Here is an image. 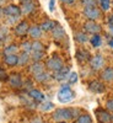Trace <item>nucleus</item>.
<instances>
[{"mask_svg":"<svg viewBox=\"0 0 113 123\" xmlns=\"http://www.w3.org/2000/svg\"><path fill=\"white\" fill-rule=\"evenodd\" d=\"M76 110L73 108H58L53 112V119L57 123H65L76 117Z\"/></svg>","mask_w":113,"mask_h":123,"instance_id":"f257e3e1","label":"nucleus"},{"mask_svg":"<svg viewBox=\"0 0 113 123\" xmlns=\"http://www.w3.org/2000/svg\"><path fill=\"white\" fill-rule=\"evenodd\" d=\"M46 69L48 71H52V73H55L59 69H61L65 64H64V60L63 58H60L59 55H52L49 57L47 60H46Z\"/></svg>","mask_w":113,"mask_h":123,"instance_id":"f03ea898","label":"nucleus"},{"mask_svg":"<svg viewBox=\"0 0 113 123\" xmlns=\"http://www.w3.org/2000/svg\"><path fill=\"white\" fill-rule=\"evenodd\" d=\"M83 15L86 20L97 21V20L102 17V10L98 6H86L83 10Z\"/></svg>","mask_w":113,"mask_h":123,"instance_id":"7ed1b4c3","label":"nucleus"},{"mask_svg":"<svg viewBox=\"0 0 113 123\" xmlns=\"http://www.w3.org/2000/svg\"><path fill=\"white\" fill-rule=\"evenodd\" d=\"M69 85L70 84H63L58 92V100L61 104H68V102H70L74 98V92L71 91Z\"/></svg>","mask_w":113,"mask_h":123,"instance_id":"20e7f679","label":"nucleus"},{"mask_svg":"<svg viewBox=\"0 0 113 123\" xmlns=\"http://www.w3.org/2000/svg\"><path fill=\"white\" fill-rule=\"evenodd\" d=\"M30 24L27 20H20V21L14 26V33L18 38H25L28 35V30H30Z\"/></svg>","mask_w":113,"mask_h":123,"instance_id":"39448f33","label":"nucleus"},{"mask_svg":"<svg viewBox=\"0 0 113 123\" xmlns=\"http://www.w3.org/2000/svg\"><path fill=\"white\" fill-rule=\"evenodd\" d=\"M89 63H90V68L94 71H101L106 67V59L102 54H95L94 57H91Z\"/></svg>","mask_w":113,"mask_h":123,"instance_id":"423d86ee","label":"nucleus"},{"mask_svg":"<svg viewBox=\"0 0 113 123\" xmlns=\"http://www.w3.org/2000/svg\"><path fill=\"white\" fill-rule=\"evenodd\" d=\"M83 27H84V31L89 35L101 33V31H102V26L97 21H91V20H86V22L84 24Z\"/></svg>","mask_w":113,"mask_h":123,"instance_id":"0eeeda50","label":"nucleus"},{"mask_svg":"<svg viewBox=\"0 0 113 123\" xmlns=\"http://www.w3.org/2000/svg\"><path fill=\"white\" fill-rule=\"evenodd\" d=\"M7 81H9V85L11 86L12 89H21L24 86L22 76H21V74H18V73L10 74L9 78H7Z\"/></svg>","mask_w":113,"mask_h":123,"instance_id":"6e6552de","label":"nucleus"},{"mask_svg":"<svg viewBox=\"0 0 113 123\" xmlns=\"http://www.w3.org/2000/svg\"><path fill=\"white\" fill-rule=\"evenodd\" d=\"M75 58H76L79 64H85V63H87V62H90L91 54L85 48H77L76 52H75Z\"/></svg>","mask_w":113,"mask_h":123,"instance_id":"1a4fd4ad","label":"nucleus"},{"mask_svg":"<svg viewBox=\"0 0 113 123\" xmlns=\"http://www.w3.org/2000/svg\"><path fill=\"white\" fill-rule=\"evenodd\" d=\"M50 33H52V38L55 41V42H61V41L65 39V37H66L64 27L61 25H59V24L52 30V32H50Z\"/></svg>","mask_w":113,"mask_h":123,"instance_id":"9d476101","label":"nucleus"},{"mask_svg":"<svg viewBox=\"0 0 113 123\" xmlns=\"http://www.w3.org/2000/svg\"><path fill=\"white\" fill-rule=\"evenodd\" d=\"M4 12L5 16H21V7L15 4H7L6 6H4Z\"/></svg>","mask_w":113,"mask_h":123,"instance_id":"9b49d317","label":"nucleus"},{"mask_svg":"<svg viewBox=\"0 0 113 123\" xmlns=\"http://www.w3.org/2000/svg\"><path fill=\"white\" fill-rule=\"evenodd\" d=\"M42 35H43V31L39 25H31L30 26V30H28V37L35 41V39H41L42 38Z\"/></svg>","mask_w":113,"mask_h":123,"instance_id":"f8f14e48","label":"nucleus"},{"mask_svg":"<svg viewBox=\"0 0 113 123\" xmlns=\"http://www.w3.org/2000/svg\"><path fill=\"white\" fill-rule=\"evenodd\" d=\"M89 90L92 91V92H95V94H102V92L106 91V86L100 80H92V81H90V84H89Z\"/></svg>","mask_w":113,"mask_h":123,"instance_id":"ddd939ff","label":"nucleus"},{"mask_svg":"<svg viewBox=\"0 0 113 123\" xmlns=\"http://www.w3.org/2000/svg\"><path fill=\"white\" fill-rule=\"evenodd\" d=\"M96 116H97V119L100 123H111L112 122V116L109 115V112L107 110H102V108H98L96 110Z\"/></svg>","mask_w":113,"mask_h":123,"instance_id":"4468645a","label":"nucleus"},{"mask_svg":"<svg viewBox=\"0 0 113 123\" xmlns=\"http://www.w3.org/2000/svg\"><path fill=\"white\" fill-rule=\"evenodd\" d=\"M44 70H46V65L42 63V62H32V64L28 67V71L33 76L39 74V73H42V71H44Z\"/></svg>","mask_w":113,"mask_h":123,"instance_id":"2eb2a0df","label":"nucleus"},{"mask_svg":"<svg viewBox=\"0 0 113 123\" xmlns=\"http://www.w3.org/2000/svg\"><path fill=\"white\" fill-rule=\"evenodd\" d=\"M20 7H21V12H22V15H25V16H30V15H32V14L36 11L37 5L35 4V1H30V3L22 4Z\"/></svg>","mask_w":113,"mask_h":123,"instance_id":"dca6fc26","label":"nucleus"},{"mask_svg":"<svg viewBox=\"0 0 113 123\" xmlns=\"http://www.w3.org/2000/svg\"><path fill=\"white\" fill-rule=\"evenodd\" d=\"M101 79L106 83L113 81V67H105L101 70Z\"/></svg>","mask_w":113,"mask_h":123,"instance_id":"f3484780","label":"nucleus"},{"mask_svg":"<svg viewBox=\"0 0 113 123\" xmlns=\"http://www.w3.org/2000/svg\"><path fill=\"white\" fill-rule=\"evenodd\" d=\"M69 73H70V69H69V67H66V65H64L61 69H59L58 71H55V73H53L54 75V79L57 80V81H63V80H65V79H68V75H69Z\"/></svg>","mask_w":113,"mask_h":123,"instance_id":"a211bd4d","label":"nucleus"},{"mask_svg":"<svg viewBox=\"0 0 113 123\" xmlns=\"http://www.w3.org/2000/svg\"><path fill=\"white\" fill-rule=\"evenodd\" d=\"M74 39L79 44H85L90 41V37H89V33H86L85 31H76L74 35Z\"/></svg>","mask_w":113,"mask_h":123,"instance_id":"6ab92c4d","label":"nucleus"},{"mask_svg":"<svg viewBox=\"0 0 113 123\" xmlns=\"http://www.w3.org/2000/svg\"><path fill=\"white\" fill-rule=\"evenodd\" d=\"M28 95H30V97L32 98L35 102H43V101L46 100L44 94H43L42 91L37 90V89H31V90H28Z\"/></svg>","mask_w":113,"mask_h":123,"instance_id":"aec40b11","label":"nucleus"},{"mask_svg":"<svg viewBox=\"0 0 113 123\" xmlns=\"http://www.w3.org/2000/svg\"><path fill=\"white\" fill-rule=\"evenodd\" d=\"M57 25H58L57 21H54V20H50V18H47V20H44V21L41 22L39 26H41V28H42L43 32H52V30H53Z\"/></svg>","mask_w":113,"mask_h":123,"instance_id":"412c9836","label":"nucleus"},{"mask_svg":"<svg viewBox=\"0 0 113 123\" xmlns=\"http://www.w3.org/2000/svg\"><path fill=\"white\" fill-rule=\"evenodd\" d=\"M18 63V54H9V55H4V64L6 67L14 68L17 67Z\"/></svg>","mask_w":113,"mask_h":123,"instance_id":"4be33fe9","label":"nucleus"},{"mask_svg":"<svg viewBox=\"0 0 113 123\" xmlns=\"http://www.w3.org/2000/svg\"><path fill=\"white\" fill-rule=\"evenodd\" d=\"M20 50V46H17L16 43H10L6 44L3 49V54L4 55H9V54H18Z\"/></svg>","mask_w":113,"mask_h":123,"instance_id":"5701e85b","label":"nucleus"},{"mask_svg":"<svg viewBox=\"0 0 113 123\" xmlns=\"http://www.w3.org/2000/svg\"><path fill=\"white\" fill-rule=\"evenodd\" d=\"M90 44L92 48H100L102 46V36L100 33H96V35H91L90 37Z\"/></svg>","mask_w":113,"mask_h":123,"instance_id":"b1692460","label":"nucleus"},{"mask_svg":"<svg viewBox=\"0 0 113 123\" xmlns=\"http://www.w3.org/2000/svg\"><path fill=\"white\" fill-rule=\"evenodd\" d=\"M30 60H31L30 53H26V52H22L21 50V53L18 54V63H17V65L18 67H26L30 63Z\"/></svg>","mask_w":113,"mask_h":123,"instance_id":"393cba45","label":"nucleus"},{"mask_svg":"<svg viewBox=\"0 0 113 123\" xmlns=\"http://www.w3.org/2000/svg\"><path fill=\"white\" fill-rule=\"evenodd\" d=\"M33 78H35V80L37 81V83H39V84H44V83H47V81L50 79V74H49V71L44 70V71H42V73H39V74L35 75Z\"/></svg>","mask_w":113,"mask_h":123,"instance_id":"a878e982","label":"nucleus"},{"mask_svg":"<svg viewBox=\"0 0 113 123\" xmlns=\"http://www.w3.org/2000/svg\"><path fill=\"white\" fill-rule=\"evenodd\" d=\"M20 49H21L22 52L31 53V52H32V41H30V39L22 41L21 44H20Z\"/></svg>","mask_w":113,"mask_h":123,"instance_id":"bb28decb","label":"nucleus"},{"mask_svg":"<svg viewBox=\"0 0 113 123\" xmlns=\"http://www.w3.org/2000/svg\"><path fill=\"white\" fill-rule=\"evenodd\" d=\"M31 60L32 62H42L44 58V52H38V50H32L30 53Z\"/></svg>","mask_w":113,"mask_h":123,"instance_id":"cd10ccee","label":"nucleus"},{"mask_svg":"<svg viewBox=\"0 0 113 123\" xmlns=\"http://www.w3.org/2000/svg\"><path fill=\"white\" fill-rule=\"evenodd\" d=\"M111 4H112V0H98V5H100V9L102 10V12L109 11Z\"/></svg>","mask_w":113,"mask_h":123,"instance_id":"c85d7f7f","label":"nucleus"},{"mask_svg":"<svg viewBox=\"0 0 113 123\" xmlns=\"http://www.w3.org/2000/svg\"><path fill=\"white\" fill-rule=\"evenodd\" d=\"M44 44L39 39L32 41V50H38V52H44Z\"/></svg>","mask_w":113,"mask_h":123,"instance_id":"c756f323","label":"nucleus"},{"mask_svg":"<svg viewBox=\"0 0 113 123\" xmlns=\"http://www.w3.org/2000/svg\"><path fill=\"white\" fill-rule=\"evenodd\" d=\"M20 17L21 16H5V21L10 26H15L20 21Z\"/></svg>","mask_w":113,"mask_h":123,"instance_id":"7c9ffc66","label":"nucleus"},{"mask_svg":"<svg viewBox=\"0 0 113 123\" xmlns=\"http://www.w3.org/2000/svg\"><path fill=\"white\" fill-rule=\"evenodd\" d=\"M76 123H92V119L89 115H80L76 119Z\"/></svg>","mask_w":113,"mask_h":123,"instance_id":"2f4dec72","label":"nucleus"},{"mask_svg":"<svg viewBox=\"0 0 113 123\" xmlns=\"http://www.w3.org/2000/svg\"><path fill=\"white\" fill-rule=\"evenodd\" d=\"M81 5L86 6H98V0H81Z\"/></svg>","mask_w":113,"mask_h":123,"instance_id":"473e14b6","label":"nucleus"},{"mask_svg":"<svg viewBox=\"0 0 113 123\" xmlns=\"http://www.w3.org/2000/svg\"><path fill=\"white\" fill-rule=\"evenodd\" d=\"M53 104H52V102H49V101H47V102H42V105H41L39 106V108L41 110H42V111H44V112H47V111H50V110H52L53 108Z\"/></svg>","mask_w":113,"mask_h":123,"instance_id":"72a5a7b5","label":"nucleus"},{"mask_svg":"<svg viewBox=\"0 0 113 123\" xmlns=\"http://www.w3.org/2000/svg\"><path fill=\"white\" fill-rule=\"evenodd\" d=\"M6 36H7V30L4 26H0V46L4 43Z\"/></svg>","mask_w":113,"mask_h":123,"instance_id":"f704fd0d","label":"nucleus"},{"mask_svg":"<svg viewBox=\"0 0 113 123\" xmlns=\"http://www.w3.org/2000/svg\"><path fill=\"white\" fill-rule=\"evenodd\" d=\"M77 74L75 73V71H73V73H69L68 75V84H75L77 81Z\"/></svg>","mask_w":113,"mask_h":123,"instance_id":"c9c22d12","label":"nucleus"},{"mask_svg":"<svg viewBox=\"0 0 113 123\" xmlns=\"http://www.w3.org/2000/svg\"><path fill=\"white\" fill-rule=\"evenodd\" d=\"M107 26H108L109 32L113 35V14H109L107 16Z\"/></svg>","mask_w":113,"mask_h":123,"instance_id":"e433bc0d","label":"nucleus"},{"mask_svg":"<svg viewBox=\"0 0 113 123\" xmlns=\"http://www.w3.org/2000/svg\"><path fill=\"white\" fill-rule=\"evenodd\" d=\"M7 78H9L7 73L3 68H0V81H5V80H7Z\"/></svg>","mask_w":113,"mask_h":123,"instance_id":"4c0bfd02","label":"nucleus"},{"mask_svg":"<svg viewBox=\"0 0 113 123\" xmlns=\"http://www.w3.org/2000/svg\"><path fill=\"white\" fill-rule=\"evenodd\" d=\"M106 110L108 112H113V98L107 100V102H106Z\"/></svg>","mask_w":113,"mask_h":123,"instance_id":"58836bf2","label":"nucleus"},{"mask_svg":"<svg viewBox=\"0 0 113 123\" xmlns=\"http://www.w3.org/2000/svg\"><path fill=\"white\" fill-rule=\"evenodd\" d=\"M59 1L65 6H71V5H74L76 3V0H59Z\"/></svg>","mask_w":113,"mask_h":123,"instance_id":"ea45409f","label":"nucleus"},{"mask_svg":"<svg viewBox=\"0 0 113 123\" xmlns=\"http://www.w3.org/2000/svg\"><path fill=\"white\" fill-rule=\"evenodd\" d=\"M48 7H49V11H54L55 9V0H49V4H48Z\"/></svg>","mask_w":113,"mask_h":123,"instance_id":"a19ab883","label":"nucleus"},{"mask_svg":"<svg viewBox=\"0 0 113 123\" xmlns=\"http://www.w3.org/2000/svg\"><path fill=\"white\" fill-rule=\"evenodd\" d=\"M5 17V12H4V6L0 5V20Z\"/></svg>","mask_w":113,"mask_h":123,"instance_id":"79ce46f5","label":"nucleus"},{"mask_svg":"<svg viewBox=\"0 0 113 123\" xmlns=\"http://www.w3.org/2000/svg\"><path fill=\"white\" fill-rule=\"evenodd\" d=\"M31 123H44L42 119H41L39 117H37V118H35V119H32L31 121Z\"/></svg>","mask_w":113,"mask_h":123,"instance_id":"37998d69","label":"nucleus"},{"mask_svg":"<svg viewBox=\"0 0 113 123\" xmlns=\"http://www.w3.org/2000/svg\"><path fill=\"white\" fill-rule=\"evenodd\" d=\"M108 47H109L111 49H113V37L108 39Z\"/></svg>","mask_w":113,"mask_h":123,"instance_id":"c03bdc74","label":"nucleus"},{"mask_svg":"<svg viewBox=\"0 0 113 123\" xmlns=\"http://www.w3.org/2000/svg\"><path fill=\"white\" fill-rule=\"evenodd\" d=\"M30 1H33V0H20V4H26V3H30Z\"/></svg>","mask_w":113,"mask_h":123,"instance_id":"a18cd8bd","label":"nucleus"},{"mask_svg":"<svg viewBox=\"0 0 113 123\" xmlns=\"http://www.w3.org/2000/svg\"><path fill=\"white\" fill-rule=\"evenodd\" d=\"M6 1H7V0H0V5H1V6H4V5L6 4Z\"/></svg>","mask_w":113,"mask_h":123,"instance_id":"49530a36","label":"nucleus"},{"mask_svg":"<svg viewBox=\"0 0 113 123\" xmlns=\"http://www.w3.org/2000/svg\"><path fill=\"white\" fill-rule=\"evenodd\" d=\"M112 122H113V116H112Z\"/></svg>","mask_w":113,"mask_h":123,"instance_id":"de8ad7c7","label":"nucleus"},{"mask_svg":"<svg viewBox=\"0 0 113 123\" xmlns=\"http://www.w3.org/2000/svg\"><path fill=\"white\" fill-rule=\"evenodd\" d=\"M112 58H113V55H112Z\"/></svg>","mask_w":113,"mask_h":123,"instance_id":"09e8293b","label":"nucleus"}]
</instances>
